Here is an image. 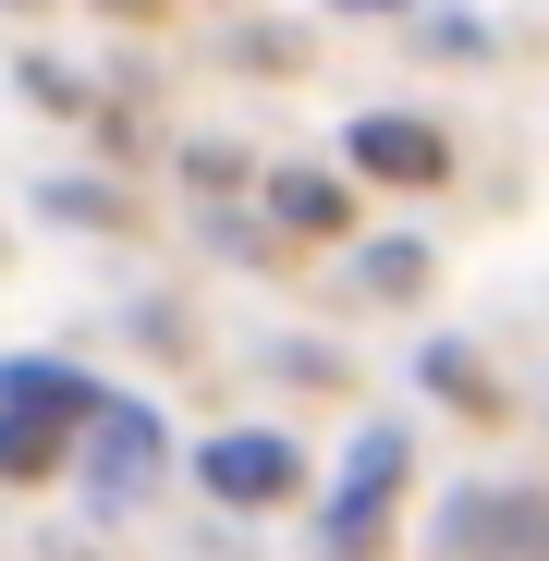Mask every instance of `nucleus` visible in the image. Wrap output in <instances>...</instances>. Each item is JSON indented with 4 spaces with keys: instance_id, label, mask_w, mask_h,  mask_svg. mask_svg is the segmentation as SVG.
<instances>
[{
    "instance_id": "423d86ee",
    "label": "nucleus",
    "mask_w": 549,
    "mask_h": 561,
    "mask_svg": "<svg viewBox=\"0 0 549 561\" xmlns=\"http://www.w3.org/2000/svg\"><path fill=\"white\" fill-rule=\"evenodd\" d=\"M37 463H61V427H37V415L0 403V477H37Z\"/></svg>"
},
{
    "instance_id": "f257e3e1",
    "label": "nucleus",
    "mask_w": 549,
    "mask_h": 561,
    "mask_svg": "<svg viewBox=\"0 0 549 561\" xmlns=\"http://www.w3.org/2000/svg\"><path fill=\"white\" fill-rule=\"evenodd\" d=\"M196 477H208L220 501H282V489H294V439L232 427V439H208V451H196Z\"/></svg>"
},
{
    "instance_id": "7ed1b4c3",
    "label": "nucleus",
    "mask_w": 549,
    "mask_h": 561,
    "mask_svg": "<svg viewBox=\"0 0 549 561\" xmlns=\"http://www.w3.org/2000/svg\"><path fill=\"white\" fill-rule=\"evenodd\" d=\"M0 403H13V415H37V427H85V415H99V391H85L73 366H37V354H13V366H0Z\"/></svg>"
},
{
    "instance_id": "20e7f679",
    "label": "nucleus",
    "mask_w": 549,
    "mask_h": 561,
    "mask_svg": "<svg viewBox=\"0 0 549 561\" xmlns=\"http://www.w3.org/2000/svg\"><path fill=\"white\" fill-rule=\"evenodd\" d=\"M391 477H403V439H366L354 477H342V501H330V549H366V513L391 501Z\"/></svg>"
},
{
    "instance_id": "39448f33",
    "label": "nucleus",
    "mask_w": 549,
    "mask_h": 561,
    "mask_svg": "<svg viewBox=\"0 0 549 561\" xmlns=\"http://www.w3.org/2000/svg\"><path fill=\"white\" fill-rule=\"evenodd\" d=\"M354 159L391 171V183H439V135L427 123H354Z\"/></svg>"
},
{
    "instance_id": "f03ea898",
    "label": "nucleus",
    "mask_w": 549,
    "mask_h": 561,
    "mask_svg": "<svg viewBox=\"0 0 549 561\" xmlns=\"http://www.w3.org/2000/svg\"><path fill=\"white\" fill-rule=\"evenodd\" d=\"M85 427H99V501H135V489L159 477V415H135V403H99Z\"/></svg>"
}]
</instances>
